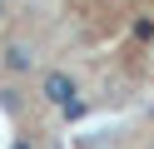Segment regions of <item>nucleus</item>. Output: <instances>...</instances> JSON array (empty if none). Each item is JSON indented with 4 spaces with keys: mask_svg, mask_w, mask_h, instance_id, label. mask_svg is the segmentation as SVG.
I'll return each mask as SVG.
<instances>
[{
    "mask_svg": "<svg viewBox=\"0 0 154 149\" xmlns=\"http://www.w3.org/2000/svg\"><path fill=\"white\" fill-rule=\"evenodd\" d=\"M10 149H35V144H30V139H15V144H10Z\"/></svg>",
    "mask_w": 154,
    "mask_h": 149,
    "instance_id": "obj_4",
    "label": "nucleus"
},
{
    "mask_svg": "<svg viewBox=\"0 0 154 149\" xmlns=\"http://www.w3.org/2000/svg\"><path fill=\"white\" fill-rule=\"evenodd\" d=\"M40 95L50 99V104H60V109H65V104H70L75 95H80V89H75V79L65 75V70H50V75L40 79Z\"/></svg>",
    "mask_w": 154,
    "mask_h": 149,
    "instance_id": "obj_1",
    "label": "nucleus"
},
{
    "mask_svg": "<svg viewBox=\"0 0 154 149\" xmlns=\"http://www.w3.org/2000/svg\"><path fill=\"white\" fill-rule=\"evenodd\" d=\"M134 40H154V20H149V15L134 20Z\"/></svg>",
    "mask_w": 154,
    "mask_h": 149,
    "instance_id": "obj_3",
    "label": "nucleus"
},
{
    "mask_svg": "<svg viewBox=\"0 0 154 149\" xmlns=\"http://www.w3.org/2000/svg\"><path fill=\"white\" fill-rule=\"evenodd\" d=\"M30 65H35V50H30V45H20V40L5 45V70H10V75H25Z\"/></svg>",
    "mask_w": 154,
    "mask_h": 149,
    "instance_id": "obj_2",
    "label": "nucleus"
},
{
    "mask_svg": "<svg viewBox=\"0 0 154 149\" xmlns=\"http://www.w3.org/2000/svg\"><path fill=\"white\" fill-rule=\"evenodd\" d=\"M0 15H5V5H0Z\"/></svg>",
    "mask_w": 154,
    "mask_h": 149,
    "instance_id": "obj_5",
    "label": "nucleus"
}]
</instances>
